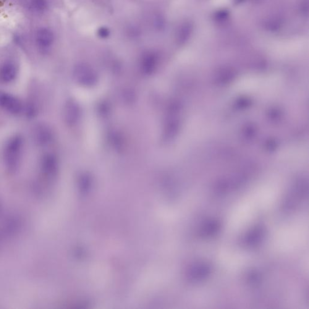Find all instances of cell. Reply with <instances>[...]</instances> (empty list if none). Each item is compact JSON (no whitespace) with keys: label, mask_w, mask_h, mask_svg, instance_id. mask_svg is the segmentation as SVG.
<instances>
[{"label":"cell","mask_w":309,"mask_h":309,"mask_svg":"<svg viewBox=\"0 0 309 309\" xmlns=\"http://www.w3.org/2000/svg\"><path fill=\"white\" fill-rule=\"evenodd\" d=\"M23 147V138L19 135L13 136L5 144L2 156L8 171L12 173L18 169L22 157Z\"/></svg>","instance_id":"6da1fadb"},{"label":"cell","mask_w":309,"mask_h":309,"mask_svg":"<svg viewBox=\"0 0 309 309\" xmlns=\"http://www.w3.org/2000/svg\"><path fill=\"white\" fill-rule=\"evenodd\" d=\"M0 107L13 115L20 114L24 111V105L20 99L6 93H0Z\"/></svg>","instance_id":"7a4b0ae2"},{"label":"cell","mask_w":309,"mask_h":309,"mask_svg":"<svg viewBox=\"0 0 309 309\" xmlns=\"http://www.w3.org/2000/svg\"><path fill=\"white\" fill-rule=\"evenodd\" d=\"M34 141L39 146H46L53 139L51 130L46 125H38L34 129Z\"/></svg>","instance_id":"3957f363"},{"label":"cell","mask_w":309,"mask_h":309,"mask_svg":"<svg viewBox=\"0 0 309 309\" xmlns=\"http://www.w3.org/2000/svg\"><path fill=\"white\" fill-rule=\"evenodd\" d=\"M40 169L44 177L51 178L54 176L57 170V161L53 154H47L42 157Z\"/></svg>","instance_id":"277c9868"},{"label":"cell","mask_w":309,"mask_h":309,"mask_svg":"<svg viewBox=\"0 0 309 309\" xmlns=\"http://www.w3.org/2000/svg\"><path fill=\"white\" fill-rule=\"evenodd\" d=\"M17 67L14 62L6 61L0 66V82L9 83L17 77Z\"/></svg>","instance_id":"5b68a950"},{"label":"cell","mask_w":309,"mask_h":309,"mask_svg":"<svg viewBox=\"0 0 309 309\" xmlns=\"http://www.w3.org/2000/svg\"><path fill=\"white\" fill-rule=\"evenodd\" d=\"M54 36L53 33L48 28H42L36 35V43L39 49L47 50L53 44Z\"/></svg>","instance_id":"8992f818"},{"label":"cell","mask_w":309,"mask_h":309,"mask_svg":"<svg viewBox=\"0 0 309 309\" xmlns=\"http://www.w3.org/2000/svg\"><path fill=\"white\" fill-rule=\"evenodd\" d=\"M24 111H25L26 116L28 118L35 117L38 114V106L35 102L30 101L28 102L26 106H24Z\"/></svg>","instance_id":"52a82bcc"},{"label":"cell","mask_w":309,"mask_h":309,"mask_svg":"<svg viewBox=\"0 0 309 309\" xmlns=\"http://www.w3.org/2000/svg\"><path fill=\"white\" fill-rule=\"evenodd\" d=\"M48 5L47 0H31L30 6L31 9L36 12H43Z\"/></svg>","instance_id":"ba28073f"},{"label":"cell","mask_w":309,"mask_h":309,"mask_svg":"<svg viewBox=\"0 0 309 309\" xmlns=\"http://www.w3.org/2000/svg\"><path fill=\"white\" fill-rule=\"evenodd\" d=\"M110 31L108 28L106 27H101L99 28L98 35L101 38H107L109 36Z\"/></svg>","instance_id":"9c48e42d"}]
</instances>
